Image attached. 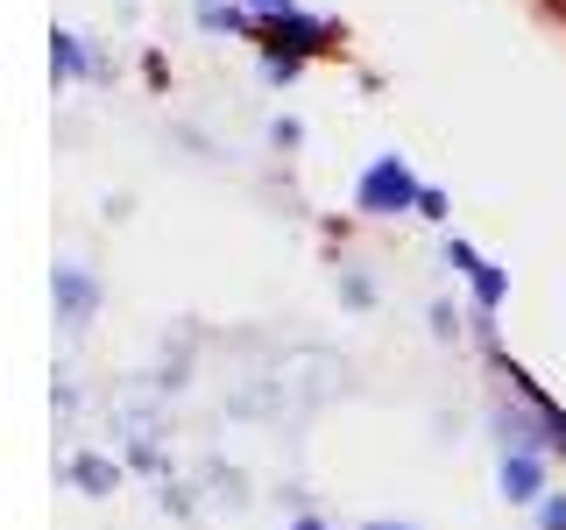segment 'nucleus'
Segmentation results:
<instances>
[{
    "instance_id": "423d86ee",
    "label": "nucleus",
    "mask_w": 566,
    "mask_h": 530,
    "mask_svg": "<svg viewBox=\"0 0 566 530\" xmlns=\"http://www.w3.org/2000/svg\"><path fill=\"white\" fill-rule=\"evenodd\" d=\"M545 530H566V502H545Z\"/></svg>"
},
{
    "instance_id": "20e7f679",
    "label": "nucleus",
    "mask_w": 566,
    "mask_h": 530,
    "mask_svg": "<svg viewBox=\"0 0 566 530\" xmlns=\"http://www.w3.org/2000/svg\"><path fill=\"white\" fill-rule=\"evenodd\" d=\"M453 255H460V269H468V276H474V290H482V305H495V297H503V276H495V269H489V262H474V255H468V247H453Z\"/></svg>"
},
{
    "instance_id": "f03ea898",
    "label": "nucleus",
    "mask_w": 566,
    "mask_h": 530,
    "mask_svg": "<svg viewBox=\"0 0 566 530\" xmlns=\"http://www.w3.org/2000/svg\"><path fill=\"white\" fill-rule=\"evenodd\" d=\"M93 305H99V283H93V276H78V269H57V311H64V326H71V332L93 318Z\"/></svg>"
},
{
    "instance_id": "f257e3e1",
    "label": "nucleus",
    "mask_w": 566,
    "mask_h": 530,
    "mask_svg": "<svg viewBox=\"0 0 566 530\" xmlns=\"http://www.w3.org/2000/svg\"><path fill=\"white\" fill-rule=\"evenodd\" d=\"M411 199H418V191H411V177H403L397 156H382V163L361 177V205H368V212H403Z\"/></svg>"
},
{
    "instance_id": "7ed1b4c3",
    "label": "nucleus",
    "mask_w": 566,
    "mask_h": 530,
    "mask_svg": "<svg viewBox=\"0 0 566 530\" xmlns=\"http://www.w3.org/2000/svg\"><path fill=\"white\" fill-rule=\"evenodd\" d=\"M503 495H510V502H531V495H538V459H531V453L503 459Z\"/></svg>"
},
{
    "instance_id": "39448f33",
    "label": "nucleus",
    "mask_w": 566,
    "mask_h": 530,
    "mask_svg": "<svg viewBox=\"0 0 566 530\" xmlns=\"http://www.w3.org/2000/svg\"><path fill=\"white\" fill-rule=\"evenodd\" d=\"M71 474H78V481L93 488V495H106V488H114V467H106V459H78Z\"/></svg>"
},
{
    "instance_id": "1a4fd4ad",
    "label": "nucleus",
    "mask_w": 566,
    "mask_h": 530,
    "mask_svg": "<svg viewBox=\"0 0 566 530\" xmlns=\"http://www.w3.org/2000/svg\"><path fill=\"white\" fill-rule=\"evenodd\" d=\"M368 530H397V523H368Z\"/></svg>"
},
{
    "instance_id": "6e6552de",
    "label": "nucleus",
    "mask_w": 566,
    "mask_h": 530,
    "mask_svg": "<svg viewBox=\"0 0 566 530\" xmlns=\"http://www.w3.org/2000/svg\"><path fill=\"white\" fill-rule=\"evenodd\" d=\"M297 530H326V523H297Z\"/></svg>"
},
{
    "instance_id": "0eeeda50",
    "label": "nucleus",
    "mask_w": 566,
    "mask_h": 530,
    "mask_svg": "<svg viewBox=\"0 0 566 530\" xmlns=\"http://www.w3.org/2000/svg\"><path fill=\"white\" fill-rule=\"evenodd\" d=\"M262 8H291V0H262Z\"/></svg>"
}]
</instances>
